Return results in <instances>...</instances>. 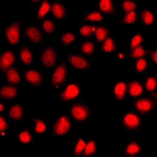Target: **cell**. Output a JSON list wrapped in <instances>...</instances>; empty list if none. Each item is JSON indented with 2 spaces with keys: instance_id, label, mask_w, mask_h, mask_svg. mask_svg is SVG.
Segmentation results:
<instances>
[{
  "instance_id": "11",
  "label": "cell",
  "mask_w": 157,
  "mask_h": 157,
  "mask_svg": "<svg viewBox=\"0 0 157 157\" xmlns=\"http://www.w3.org/2000/svg\"><path fill=\"white\" fill-rule=\"evenodd\" d=\"M79 94V88L75 84H70L65 90L61 94V98L63 101H70L76 98Z\"/></svg>"
},
{
  "instance_id": "43",
  "label": "cell",
  "mask_w": 157,
  "mask_h": 157,
  "mask_svg": "<svg viewBox=\"0 0 157 157\" xmlns=\"http://www.w3.org/2000/svg\"><path fill=\"white\" fill-rule=\"evenodd\" d=\"M0 108H1V112H2V111H3V106H2V104H0Z\"/></svg>"
},
{
  "instance_id": "30",
  "label": "cell",
  "mask_w": 157,
  "mask_h": 157,
  "mask_svg": "<svg viewBox=\"0 0 157 157\" xmlns=\"http://www.w3.org/2000/svg\"><path fill=\"white\" fill-rule=\"evenodd\" d=\"M142 41H143L142 36H141L140 34L136 35V36L132 39V41H131V43H130V51H133L136 47H138V46L140 45V43H141Z\"/></svg>"
},
{
  "instance_id": "7",
  "label": "cell",
  "mask_w": 157,
  "mask_h": 157,
  "mask_svg": "<svg viewBox=\"0 0 157 157\" xmlns=\"http://www.w3.org/2000/svg\"><path fill=\"white\" fill-rule=\"evenodd\" d=\"M141 120L139 116L134 113H128L124 116L123 120V125L128 130H137L141 126Z\"/></svg>"
},
{
  "instance_id": "1",
  "label": "cell",
  "mask_w": 157,
  "mask_h": 157,
  "mask_svg": "<svg viewBox=\"0 0 157 157\" xmlns=\"http://www.w3.org/2000/svg\"><path fill=\"white\" fill-rule=\"evenodd\" d=\"M70 127H71V122L69 119L65 116H61L54 123L52 130L56 135L61 136L66 134L69 130Z\"/></svg>"
},
{
  "instance_id": "29",
  "label": "cell",
  "mask_w": 157,
  "mask_h": 157,
  "mask_svg": "<svg viewBox=\"0 0 157 157\" xmlns=\"http://www.w3.org/2000/svg\"><path fill=\"white\" fill-rule=\"evenodd\" d=\"M147 67V61L145 58H140L136 61V69L137 72L145 71Z\"/></svg>"
},
{
  "instance_id": "34",
  "label": "cell",
  "mask_w": 157,
  "mask_h": 157,
  "mask_svg": "<svg viewBox=\"0 0 157 157\" xmlns=\"http://www.w3.org/2000/svg\"><path fill=\"white\" fill-rule=\"evenodd\" d=\"M94 45L93 43H83V44L82 45V47H81L82 51L83 52V53H85V54H89V55H92V54H93L94 52Z\"/></svg>"
},
{
  "instance_id": "23",
  "label": "cell",
  "mask_w": 157,
  "mask_h": 157,
  "mask_svg": "<svg viewBox=\"0 0 157 157\" xmlns=\"http://www.w3.org/2000/svg\"><path fill=\"white\" fill-rule=\"evenodd\" d=\"M102 50L105 52H113L115 51L116 49V45H115L114 41L113 39L109 38L105 41L104 44L102 45Z\"/></svg>"
},
{
  "instance_id": "14",
  "label": "cell",
  "mask_w": 157,
  "mask_h": 157,
  "mask_svg": "<svg viewBox=\"0 0 157 157\" xmlns=\"http://www.w3.org/2000/svg\"><path fill=\"white\" fill-rule=\"evenodd\" d=\"M129 94L133 97L138 96L141 94L143 91V88L141 84L137 81H132L128 84V88H127Z\"/></svg>"
},
{
  "instance_id": "2",
  "label": "cell",
  "mask_w": 157,
  "mask_h": 157,
  "mask_svg": "<svg viewBox=\"0 0 157 157\" xmlns=\"http://www.w3.org/2000/svg\"><path fill=\"white\" fill-rule=\"evenodd\" d=\"M71 114L78 121H84L89 116V109L82 104H75L71 106Z\"/></svg>"
},
{
  "instance_id": "42",
  "label": "cell",
  "mask_w": 157,
  "mask_h": 157,
  "mask_svg": "<svg viewBox=\"0 0 157 157\" xmlns=\"http://www.w3.org/2000/svg\"><path fill=\"white\" fill-rule=\"evenodd\" d=\"M151 58H152V61H153L156 64L157 63V52L155 51H155L152 52V54H151Z\"/></svg>"
},
{
  "instance_id": "6",
  "label": "cell",
  "mask_w": 157,
  "mask_h": 157,
  "mask_svg": "<svg viewBox=\"0 0 157 157\" xmlns=\"http://www.w3.org/2000/svg\"><path fill=\"white\" fill-rule=\"evenodd\" d=\"M20 26L21 24L16 22L12 24L6 30V36L12 45H16L20 39Z\"/></svg>"
},
{
  "instance_id": "41",
  "label": "cell",
  "mask_w": 157,
  "mask_h": 157,
  "mask_svg": "<svg viewBox=\"0 0 157 157\" xmlns=\"http://www.w3.org/2000/svg\"><path fill=\"white\" fill-rule=\"evenodd\" d=\"M8 128H9V126L7 125V123H6L3 117L1 116V117H0V130H1V132L4 133V131Z\"/></svg>"
},
{
  "instance_id": "33",
  "label": "cell",
  "mask_w": 157,
  "mask_h": 157,
  "mask_svg": "<svg viewBox=\"0 0 157 157\" xmlns=\"http://www.w3.org/2000/svg\"><path fill=\"white\" fill-rule=\"evenodd\" d=\"M75 40V36L71 33H65L61 36V41L64 45H69Z\"/></svg>"
},
{
  "instance_id": "40",
  "label": "cell",
  "mask_w": 157,
  "mask_h": 157,
  "mask_svg": "<svg viewBox=\"0 0 157 157\" xmlns=\"http://www.w3.org/2000/svg\"><path fill=\"white\" fill-rule=\"evenodd\" d=\"M34 122L36 124V132L43 133V131H45V130H46V125H45V123H43V121H42V120H38V119H36V120H34Z\"/></svg>"
},
{
  "instance_id": "37",
  "label": "cell",
  "mask_w": 157,
  "mask_h": 157,
  "mask_svg": "<svg viewBox=\"0 0 157 157\" xmlns=\"http://www.w3.org/2000/svg\"><path fill=\"white\" fill-rule=\"evenodd\" d=\"M137 19V14H136V13L134 11L133 12L128 13L127 15L124 17V20H123V23L124 24H131L134 23V21Z\"/></svg>"
},
{
  "instance_id": "17",
  "label": "cell",
  "mask_w": 157,
  "mask_h": 157,
  "mask_svg": "<svg viewBox=\"0 0 157 157\" xmlns=\"http://www.w3.org/2000/svg\"><path fill=\"white\" fill-rule=\"evenodd\" d=\"M99 8L101 11L107 14H112L115 13V10L113 8V2L111 0H101L99 3Z\"/></svg>"
},
{
  "instance_id": "9",
  "label": "cell",
  "mask_w": 157,
  "mask_h": 157,
  "mask_svg": "<svg viewBox=\"0 0 157 157\" xmlns=\"http://www.w3.org/2000/svg\"><path fill=\"white\" fill-rule=\"evenodd\" d=\"M68 61L72 64V66L78 69H87L90 67L89 61L86 58L78 54L68 56Z\"/></svg>"
},
{
  "instance_id": "21",
  "label": "cell",
  "mask_w": 157,
  "mask_h": 157,
  "mask_svg": "<svg viewBox=\"0 0 157 157\" xmlns=\"http://www.w3.org/2000/svg\"><path fill=\"white\" fill-rule=\"evenodd\" d=\"M140 152H141V148H140L139 145L135 141L130 142L126 148V153L130 156L137 155L140 153Z\"/></svg>"
},
{
  "instance_id": "38",
  "label": "cell",
  "mask_w": 157,
  "mask_h": 157,
  "mask_svg": "<svg viewBox=\"0 0 157 157\" xmlns=\"http://www.w3.org/2000/svg\"><path fill=\"white\" fill-rule=\"evenodd\" d=\"M19 138L21 140V141H22V142L28 143L30 142L31 140H32V135L30 134L29 131L25 130L22 133H21V134L19 135Z\"/></svg>"
},
{
  "instance_id": "20",
  "label": "cell",
  "mask_w": 157,
  "mask_h": 157,
  "mask_svg": "<svg viewBox=\"0 0 157 157\" xmlns=\"http://www.w3.org/2000/svg\"><path fill=\"white\" fill-rule=\"evenodd\" d=\"M9 116L15 120H21L23 117V111L21 106L20 105L13 106L9 112Z\"/></svg>"
},
{
  "instance_id": "27",
  "label": "cell",
  "mask_w": 157,
  "mask_h": 157,
  "mask_svg": "<svg viewBox=\"0 0 157 157\" xmlns=\"http://www.w3.org/2000/svg\"><path fill=\"white\" fill-rule=\"evenodd\" d=\"M122 7H123L124 12L128 13L133 12L137 7V5L131 1H125L122 3Z\"/></svg>"
},
{
  "instance_id": "24",
  "label": "cell",
  "mask_w": 157,
  "mask_h": 157,
  "mask_svg": "<svg viewBox=\"0 0 157 157\" xmlns=\"http://www.w3.org/2000/svg\"><path fill=\"white\" fill-rule=\"evenodd\" d=\"M109 33V29L105 27H99L96 30V38L99 42H102L104 39H105Z\"/></svg>"
},
{
  "instance_id": "3",
  "label": "cell",
  "mask_w": 157,
  "mask_h": 157,
  "mask_svg": "<svg viewBox=\"0 0 157 157\" xmlns=\"http://www.w3.org/2000/svg\"><path fill=\"white\" fill-rule=\"evenodd\" d=\"M67 76V68L65 64H61L56 68L54 73L53 74L51 83L54 86H61L65 81Z\"/></svg>"
},
{
  "instance_id": "15",
  "label": "cell",
  "mask_w": 157,
  "mask_h": 157,
  "mask_svg": "<svg viewBox=\"0 0 157 157\" xmlns=\"http://www.w3.org/2000/svg\"><path fill=\"white\" fill-rule=\"evenodd\" d=\"M20 57L22 62L25 64H29L32 61V54L29 47H23L20 50Z\"/></svg>"
},
{
  "instance_id": "28",
  "label": "cell",
  "mask_w": 157,
  "mask_h": 157,
  "mask_svg": "<svg viewBox=\"0 0 157 157\" xmlns=\"http://www.w3.org/2000/svg\"><path fill=\"white\" fill-rule=\"evenodd\" d=\"M42 29L47 33H52L55 30V25L51 21H45L42 25Z\"/></svg>"
},
{
  "instance_id": "32",
  "label": "cell",
  "mask_w": 157,
  "mask_h": 157,
  "mask_svg": "<svg viewBox=\"0 0 157 157\" xmlns=\"http://www.w3.org/2000/svg\"><path fill=\"white\" fill-rule=\"evenodd\" d=\"M156 78L154 77H148L147 78V82H146V89L148 91H152L155 89L156 87Z\"/></svg>"
},
{
  "instance_id": "19",
  "label": "cell",
  "mask_w": 157,
  "mask_h": 157,
  "mask_svg": "<svg viewBox=\"0 0 157 157\" xmlns=\"http://www.w3.org/2000/svg\"><path fill=\"white\" fill-rule=\"evenodd\" d=\"M51 10L53 14L57 18H63L66 16L65 9H64V6L61 4L58 3V2H56V3H54V5L52 6Z\"/></svg>"
},
{
  "instance_id": "22",
  "label": "cell",
  "mask_w": 157,
  "mask_h": 157,
  "mask_svg": "<svg viewBox=\"0 0 157 157\" xmlns=\"http://www.w3.org/2000/svg\"><path fill=\"white\" fill-rule=\"evenodd\" d=\"M50 5L48 1H43V3H42L41 6L39 8V12H38V19L41 20L46 16L47 13L50 11Z\"/></svg>"
},
{
  "instance_id": "16",
  "label": "cell",
  "mask_w": 157,
  "mask_h": 157,
  "mask_svg": "<svg viewBox=\"0 0 157 157\" xmlns=\"http://www.w3.org/2000/svg\"><path fill=\"white\" fill-rule=\"evenodd\" d=\"M6 77H7V81L9 83L14 84L20 82V76L18 74V71L15 67H11L8 70L6 73Z\"/></svg>"
},
{
  "instance_id": "26",
  "label": "cell",
  "mask_w": 157,
  "mask_h": 157,
  "mask_svg": "<svg viewBox=\"0 0 157 157\" xmlns=\"http://www.w3.org/2000/svg\"><path fill=\"white\" fill-rule=\"evenodd\" d=\"M141 20L145 24V25H151L154 21V16L152 14V13L150 11L145 10L141 13Z\"/></svg>"
},
{
  "instance_id": "13",
  "label": "cell",
  "mask_w": 157,
  "mask_h": 157,
  "mask_svg": "<svg viewBox=\"0 0 157 157\" xmlns=\"http://www.w3.org/2000/svg\"><path fill=\"white\" fill-rule=\"evenodd\" d=\"M17 93V90L16 87L12 86H4L1 89V92H0V95L1 98L6 99V100H10L12 98H14Z\"/></svg>"
},
{
  "instance_id": "8",
  "label": "cell",
  "mask_w": 157,
  "mask_h": 157,
  "mask_svg": "<svg viewBox=\"0 0 157 157\" xmlns=\"http://www.w3.org/2000/svg\"><path fill=\"white\" fill-rule=\"evenodd\" d=\"M155 106V101L148 98H141L137 99L134 102V107L138 112L142 113H148L152 110Z\"/></svg>"
},
{
  "instance_id": "12",
  "label": "cell",
  "mask_w": 157,
  "mask_h": 157,
  "mask_svg": "<svg viewBox=\"0 0 157 157\" xmlns=\"http://www.w3.org/2000/svg\"><path fill=\"white\" fill-rule=\"evenodd\" d=\"M25 35L29 39L35 43H39L42 41V35L36 28L29 27L25 30Z\"/></svg>"
},
{
  "instance_id": "10",
  "label": "cell",
  "mask_w": 157,
  "mask_h": 157,
  "mask_svg": "<svg viewBox=\"0 0 157 157\" xmlns=\"http://www.w3.org/2000/svg\"><path fill=\"white\" fill-rule=\"evenodd\" d=\"M26 80L33 86H40L43 82V76L39 71L34 70H28L25 72Z\"/></svg>"
},
{
  "instance_id": "25",
  "label": "cell",
  "mask_w": 157,
  "mask_h": 157,
  "mask_svg": "<svg viewBox=\"0 0 157 157\" xmlns=\"http://www.w3.org/2000/svg\"><path fill=\"white\" fill-rule=\"evenodd\" d=\"M96 152V144L94 141H90L86 144L85 148H84V155L86 156L93 155Z\"/></svg>"
},
{
  "instance_id": "4",
  "label": "cell",
  "mask_w": 157,
  "mask_h": 157,
  "mask_svg": "<svg viewBox=\"0 0 157 157\" xmlns=\"http://www.w3.org/2000/svg\"><path fill=\"white\" fill-rule=\"evenodd\" d=\"M15 61V56L12 51H5L0 57V68L3 73H6Z\"/></svg>"
},
{
  "instance_id": "31",
  "label": "cell",
  "mask_w": 157,
  "mask_h": 157,
  "mask_svg": "<svg viewBox=\"0 0 157 157\" xmlns=\"http://www.w3.org/2000/svg\"><path fill=\"white\" fill-rule=\"evenodd\" d=\"M102 16L100 13L98 11H93L87 15L85 18V21H101Z\"/></svg>"
},
{
  "instance_id": "36",
  "label": "cell",
  "mask_w": 157,
  "mask_h": 157,
  "mask_svg": "<svg viewBox=\"0 0 157 157\" xmlns=\"http://www.w3.org/2000/svg\"><path fill=\"white\" fill-rule=\"evenodd\" d=\"M85 145H86V143H85V141H84L82 139H81V138H79V139H78V143H77L76 146H75V155H77V156H79V155H81V153H82V150H83L84 148H85Z\"/></svg>"
},
{
  "instance_id": "35",
  "label": "cell",
  "mask_w": 157,
  "mask_h": 157,
  "mask_svg": "<svg viewBox=\"0 0 157 157\" xmlns=\"http://www.w3.org/2000/svg\"><path fill=\"white\" fill-rule=\"evenodd\" d=\"M145 54H147V51H145L141 46H138V47H137L134 50H133L131 56H132L133 57H134V58H137V57H142V56L145 55Z\"/></svg>"
},
{
  "instance_id": "39",
  "label": "cell",
  "mask_w": 157,
  "mask_h": 157,
  "mask_svg": "<svg viewBox=\"0 0 157 157\" xmlns=\"http://www.w3.org/2000/svg\"><path fill=\"white\" fill-rule=\"evenodd\" d=\"M93 29L89 26V25H86V26H83L80 29V33L82 36H85V37H87V36H92L93 35Z\"/></svg>"
},
{
  "instance_id": "18",
  "label": "cell",
  "mask_w": 157,
  "mask_h": 157,
  "mask_svg": "<svg viewBox=\"0 0 157 157\" xmlns=\"http://www.w3.org/2000/svg\"><path fill=\"white\" fill-rule=\"evenodd\" d=\"M115 95L118 100H123L125 93L127 91V85L124 82H119L115 86Z\"/></svg>"
},
{
  "instance_id": "5",
  "label": "cell",
  "mask_w": 157,
  "mask_h": 157,
  "mask_svg": "<svg viewBox=\"0 0 157 157\" xmlns=\"http://www.w3.org/2000/svg\"><path fill=\"white\" fill-rule=\"evenodd\" d=\"M41 60L43 64L47 68H52L56 63L57 60V54H56V50L54 47H50L43 51L42 54Z\"/></svg>"
}]
</instances>
